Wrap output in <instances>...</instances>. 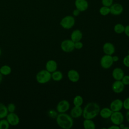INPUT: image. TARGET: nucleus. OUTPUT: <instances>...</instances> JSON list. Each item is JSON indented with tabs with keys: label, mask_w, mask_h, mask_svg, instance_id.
<instances>
[{
	"label": "nucleus",
	"mask_w": 129,
	"mask_h": 129,
	"mask_svg": "<svg viewBox=\"0 0 129 129\" xmlns=\"http://www.w3.org/2000/svg\"><path fill=\"white\" fill-rule=\"evenodd\" d=\"M100 108L98 103L91 102L87 103L83 109L82 116L84 119H93L99 113Z\"/></svg>",
	"instance_id": "nucleus-1"
},
{
	"label": "nucleus",
	"mask_w": 129,
	"mask_h": 129,
	"mask_svg": "<svg viewBox=\"0 0 129 129\" xmlns=\"http://www.w3.org/2000/svg\"><path fill=\"white\" fill-rule=\"evenodd\" d=\"M57 125L63 129H70L74 124L73 118L71 115L64 113H59L56 117Z\"/></svg>",
	"instance_id": "nucleus-2"
},
{
	"label": "nucleus",
	"mask_w": 129,
	"mask_h": 129,
	"mask_svg": "<svg viewBox=\"0 0 129 129\" xmlns=\"http://www.w3.org/2000/svg\"><path fill=\"white\" fill-rule=\"evenodd\" d=\"M35 78L37 82L39 84H46L51 79V73L46 69L42 70L36 74Z\"/></svg>",
	"instance_id": "nucleus-3"
},
{
	"label": "nucleus",
	"mask_w": 129,
	"mask_h": 129,
	"mask_svg": "<svg viewBox=\"0 0 129 129\" xmlns=\"http://www.w3.org/2000/svg\"><path fill=\"white\" fill-rule=\"evenodd\" d=\"M75 19L72 16L68 15L63 17L60 22V25L65 29H70L75 25Z\"/></svg>",
	"instance_id": "nucleus-4"
},
{
	"label": "nucleus",
	"mask_w": 129,
	"mask_h": 129,
	"mask_svg": "<svg viewBox=\"0 0 129 129\" xmlns=\"http://www.w3.org/2000/svg\"><path fill=\"white\" fill-rule=\"evenodd\" d=\"M111 122L113 124L119 125L123 123L124 121V116L123 114L119 111L113 112L110 117Z\"/></svg>",
	"instance_id": "nucleus-5"
},
{
	"label": "nucleus",
	"mask_w": 129,
	"mask_h": 129,
	"mask_svg": "<svg viewBox=\"0 0 129 129\" xmlns=\"http://www.w3.org/2000/svg\"><path fill=\"white\" fill-rule=\"evenodd\" d=\"M112 55L105 54L100 59V63L101 67L104 69H108L110 68L113 63Z\"/></svg>",
	"instance_id": "nucleus-6"
},
{
	"label": "nucleus",
	"mask_w": 129,
	"mask_h": 129,
	"mask_svg": "<svg viewBox=\"0 0 129 129\" xmlns=\"http://www.w3.org/2000/svg\"><path fill=\"white\" fill-rule=\"evenodd\" d=\"M60 48L65 52H71L75 49L74 42L71 39H65L61 42Z\"/></svg>",
	"instance_id": "nucleus-7"
},
{
	"label": "nucleus",
	"mask_w": 129,
	"mask_h": 129,
	"mask_svg": "<svg viewBox=\"0 0 129 129\" xmlns=\"http://www.w3.org/2000/svg\"><path fill=\"white\" fill-rule=\"evenodd\" d=\"M6 118L11 126H16L20 122V118L15 112L8 113Z\"/></svg>",
	"instance_id": "nucleus-8"
},
{
	"label": "nucleus",
	"mask_w": 129,
	"mask_h": 129,
	"mask_svg": "<svg viewBox=\"0 0 129 129\" xmlns=\"http://www.w3.org/2000/svg\"><path fill=\"white\" fill-rule=\"evenodd\" d=\"M70 105L67 100H60L56 105V111L58 113H64L70 108Z\"/></svg>",
	"instance_id": "nucleus-9"
},
{
	"label": "nucleus",
	"mask_w": 129,
	"mask_h": 129,
	"mask_svg": "<svg viewBox=\"0 0 129 129\" xmlns=\"http://www.w3.org/2000/svg\"><path fill=\"white\" fill-rule=\"evenodd\" d=\"M109 108L113 111H119L123 108V101L120 99H115L110 104Z\"/></svg>",
	"instance_id": "nucleus-10"
},
{
	"label": "nucleus",
	"mask_w": 129,
	"mask_h": 129,
	"mask_svg": "<svg viewBox=\"0 0 129 129\" xmlns=\"http://www.w3.org/2000/svg\"><path fill=\"white\" fill-rule=\"evenodd\" d=\"M109 8L110 13L115 16L120 15L123 11V6L119 3H115L114 4H112Z\"/></svg>",
	"instance_id": "nucleus-11"
},
{
	"label": "nucleus",
	"mask_w": 129,
	"mask_h": 129,
	"mask_svg": "<svg viewBox=\"0 0 129 129\" xmlns=\"http://www.w3.org/2000/svg\"><path fill=\"white\" fill-rule=\"evenodd\" d=\"M124 85L121 80H115L112 85V91L116 94L121 93L124 90Z\"/></svg>",
	"instance_id": "nucleus-12"
},
{
	"label": "nucleus",
	"mask_w": 129,
	"mask_h": 129,
	"mask_svg": "<svg viewBox=\"0 0 129 129\" xmlns=\"http://www.w3.org/2000/svg\"><path fill=\"white\" fill-rule=\"evenodd\" d=\"M102 50L105 54L112 55L115 52V48L112 43L107 42L103 44Z\"/></svg>",
	"instance_id": "nucleus-13"
},
{
	"label": "nucleus",
	"mask_w": 129,
	"mask_h": 129,
	"mask_svg": "<svg viewBox=\"0 0 129 129\" xmlns=\"http://www.w3.org/2000/svg\"><path fill=\"white\" fill-rule=\"evenodd\" d=\"M67 76L69 80L73 82L76 83L79 81L80 79V74L78 72L75 70H70L67 73Z\"/></svg>",
	"instance_id": "nucleus-14"
},
{
	"label": "nucleus",
	"mask_w": 129,
	"mask_h": 129,
	"mask_svg": "<svg viewBox=\"0 0 129 129\" xmlns=\"http://www.w3.org/2000/svg\"><path fill=\"white\" fill-rule=\"evenodd\" d=\"M75 5L76 9L80 12L85 11L89 6L87 0H75Z\"/></svg>",
	"instance_id": "nucleus-15"
},
{
	"label": "nucleus",
	"mask_w": 129,
	"mask_h": 129,
	"mask_svg": "<svg viewBox=\"0 0 129 129\" xmlns=\"http://www.w3.org/2000/svg\"><path fill=\"white\" fill-rule=\"evenodd\" d=\"M83 114V109L81 106H74L70 111V115L73 118H78L81 117Z\"/></svg>",
	"instance_id": "nucleus-16"
},
{
	"label": "nucleus",
	"mask_w": 129,
	"mask_h": 129,
	"mask_svg": "<svg viewBox=\"0 0 129 129\" xmlns=\"http://www.w3.org/2000/svg\"><path fill=\"white\" fill-rule=\"evenodd\" d=\"M124 75L123 70L119 67L114 68L112 72V76L115 80H121Z\"/></svg>",
	"instance_id": "nucleus-17"
},
{
	"label": "nucleus",
	"mask_w": 129,
	"mask_h": 129,
	"mask_svg": "<svg viewBox=\"0 0 129 129\" xmlns=\"http://www.w3.org/2000/svg\"><path fill=\"white\" fill-rule=\"evenodd\" d=\"M57 64L54 60L50 59L46 62L45 64V69L49 72L52 73L57 70Z\"/></svg>",
	"instance_id": "nucleus-18"
},
{
	"label": "nucleus",
	"mask_w": 129,
	"mask_h": 129,
	"mask_svg": "<svg viewBox=\"0 0 129 129\" xmlns=\"http://www.w3.org/2000/svg\"><path fill=\"white\" fill-rule=\"evenodd\" d=\"M83 37L82 32L78 29L74 30L71 34V39L74 42L81 41Z\"/></svg>",
	"instance_id": "nucleus-19"
},
{
	"label": "nucleus",
	"mask_w": 129,
	"mask_h": 129,
	"mask_svg": "<svg viewBox=\"0 0 129 129\" xmlns=\"http://www.w3.org/2000/svg\"><path fill=\"white\" fill-rule=\"evenodd\" d=\"M113 111L108 107H104L100 110L99 115L100 116L104 119H107L110 118Z\"/></svg>",
	"instance_id": "nucleus-20"
},
{
	"label": "nucleus",
	"mask_w": 129,
	"mask_h": 129,
	"mask_svg": "<svg viewBox=\"0 0 129 129\" xmlns=\"http://www.w3.org/2000/svg\"><path fill=\"white\" fill-rule=\"evenodd\" d=\"M83 127L85 129H95L96 124L95 122L90 119H85L83 122Z\"/></svg>",
	"instance_id": "nucleus-21"
},
{
	"label": "nucleus",
	"mask_w": 129,
	"mask_h": 129,
	"mask_svg": "<svg viewBox=\"0 0 129 129\" xmlns=\"http://www.w3.org/2000/svg\"><path fill=\"white\" fill-rule=\"evenodd\" d=\"M63 78V74L60 71H57L52 72L51 73V79L56 82L61 81Z\"/></svg>",
	"instance_id": "nucleus-22"
},
{
	"label": "nucleus",
	"mask_w": 129,
	"mask_h": 129,
	"mask_svg": "<svg viewBox=\"0 0 129 129\" xmlns=\"http://www.w3.org/2000/svg\"><path fill=\"white\" fill-rule=\"evenodd\" d=\"M12 72L11 67L7 64H4L0 67V73L3 76H8Z\"/></svg>",
	"instance_id": "nucleus-23"
},
{
	"label": "nucleus",
	"mask_w": 129,
	"mask_h": 129,
	"mask_svg": "<svg viewBox=\"0 0 129 129\" xmlns=\"http://www.w3.org/2000/svg\"><path fill=\"white\" fill-rule=\"evenodd\" d=\"M8 113L7 106L4 103L0 102V119L6 118Z\"/></svg>",
	"instance_id": "nucleus-24"
},
{
	"label": "nucleus",
	"mask_w": 129,
	"mask_h": 129,
	"mask_svg": "<svg viewBox=\"0 0 129 129\" xmlns=\"http://www.w3.org/2000/svg\"><path fill=\"white\" fill-rule=\"evenodd\" d=\"M73 103L74 106H81L83 103V98L80 95H77L74 98Z\"/></svg>",
	"instance_id": "nucleus-25"
},
{
	"label": "nucleus",
	"mask_w": 129,
	"mask_h": 129,
	"mask_svg": "<svg viewBox=\"0 0 129 129\" xmlns=\"http://www.w3.org/2000/svg\"><path fill=\"white\" fill-rule=\"evenodd\" d=\"M125 27L121 24H116L113 28L114 31L117 34H121L124 32Z\"/></svg>",
	"instance_id": "nucleus-26"
},
{
	"label": "nucleus",
	"mask_w": 129,
	"mask_h": 129,
	"mask_svg": "<svg viewBox=\"0 0 129 129\" xmlns=\"http://www.w3.org/2000/svg\"><path fill=\"white\" fill-rule=\"evenodd\" d=\"M10 125L6 118L0 119V129H8Z\"/></svg>",
	"instance_id": "nucleus-27"
},
{
	"label": "nucleus",
	"mask_w": 129,
	"mask_h": 129,
	"mask_svg": "<svg viewBox=\"0 0 129 129\" xmlns=\"http://www.w3.org/2000/svg\"><path fill=\"white\" fill-rule=\"evenodd\" d=\"M99 11L101 15L106 16L110 13V8L108 7L103 6L100 8Z\"/></svg>",
	"instance_id": "nucleus-28"
},
{
	"label": "nucleus",
	"mask_w": 129,
	"mask_h": 129,
	"mask_svg": "<svg viewBox=\"0 0 129 129\" xmlns=\"http://www.w3.org/2000/svg\"><path fill=\"white\" fill-rule=\"evenodd\" d=\"M7 110H8L9 113L14 112L16 110V106L14 103H10L7 105Z\"/></svg>",
	"instance_id": "nucleus-29"
},
{
	"label": "nucleus",
	"mask_w": 129,
	"mask_h": 129,
	"mask_svg": "<svg viewBox=\"0 0 129 129\" xmlns=\"http://www.w3.org/2000/svg\"><path fill=\"white\" fill-rule=\"evenodd\" d=\"M48 115L52 118H56L58 115V112L53 109H50L47 112Z\"/></svg>",
	"instance_id": "nucleus-30"
},
{
	"label": "nucleus",
	"mask_w": 129,
	"mask_h": 129,
	"mask_svg": "<svg viewBox=\"0 0 129 129\" xmlns=\"http://www.w3.org/2000/svg\"><path fill=\"white\" fill-rule=\"evenodd\" d=\"M113 0H102V4L103 6L110 7L113 4Z\"/></svg>",
	"instance_id": "nucleus-31"
},
{
	"label": "nucleus",
	"mask_w": 129,
	"mask_h": 129,
	"mask_svg": "<svg viewBox=\"0 0 129 129\" xmlns=\"http://www.w3.org/2000/svg\"><path fill=\"white\" fill-rule=\"evenodd\" d=\"M122 82L124 85H129V75H124L122 79L121 80Z\"/></svg>",
	"instance_id": "nucleus-32"
},
{
	"label": "nucleus",
	"mask_w": 129,
	"mask_h": 129,
	"mask_svg": "<svg viewBox=\"0 0 129 129\" xmlns=\"http://www.w3.org/2000/svg\"><path fill=\"white\" fill-rule=\"evenodd\" d=\"M123 107L127 110H129V97L126 98L123 101Z\"/></svg>",
	"instance_id": "nucleus-33"
},
{
	"label": "nucleus",
	"mask_w": 129,
	"mask_h": 129,
	"mask_svg": "<svg viewBox=\"0 0 129 129\" xmlns=\"http://www.w3.org/2000/svg\"><path fill=\"white\" fill-rule=\"evenodd\" d=\"M74 47L76 49H81L83 47V44L80 41H77L74 42Z\"/></svg>",
	"instance_id": "nucleus-34"
},
{
	"label": "nucleus",
	"mask_w": 129,
	"mask_h": 129,
	"mask_svg": "<svg viewBox=\"0 0 129 129\" xmlns=\"http://www.w3.org/2000/svg\"><path fill=\"white\" fill-rule=\"evenodd\" d=\"M122 62H123V64H124L125 67L129 68V54L126 55V56L123 58V59Z\"/></svg>",
	"instance_id": "nucleus-35"
},
{
	"label": "nucleus",
	"mask_w": 129,
	"mask_h": 129,
	"mask_svg": "<svg viewBox=\"0 0 129 129\" xmlns=\"http://www.w3.org/2000/svg\"><path fill=\"white\" fill-rule=\"evenodd\" d=\"M124 33L125 34V35L129 37V25H127L125 27V29H124Z\"/></svg>",
	"instance_id": "nucleus-36"
},
{
	"label": "nucleus",
	"mask_w": 129,
	"mask_h": 129,
	"mask_svg": "<svg viewBox=\"0 0 129 129\" xmlns=\"http://www.w3.org/2000/svg\"><path fill=\"white\" fill-rule=\"evenodd\" d=\"M80 12H80V11H79L78 9H75V10L73 11V15L74 16L76 17V16H78L80 14Z\"/></svg>",
	"instance_id": "nucleus-37"
},
{
	"label": "nucleus",
	"mask_w": 129,
	"mask_h": 129,
	"mask_svg": "<svg viewBox=\"0 0 129 129\" xmlns=\"http://www.w3.org/2000/svg\"><path fill=\"white\" fill-rule=\"evenodd\" d=\"M108 129H120L118 125H115V124H113L110 126H109Z\"/></svg>",
	"instance_id": "nucleus-38"
},
{
	"label": "nucleus",
	"mask_w": 129,
	"mask_h": 129,
	"mask_svg": "<svg viewBox=\"0 0 129 129\" xmlns=\"http://www.w3.org/2000/svg\"><path fill=\"white\" fill-rule=\"evenodd\" d=\"M112 59H113V62H117V61H118L119 57L117 55H114V56H112Z\"/></svg>",
	"instance_id": "nucleus-39"
},
{
	"label": "nucleus",
	"mask_w": 129,
	"mask_h": 129,
	"mask_svg": "<svg viewBox=\"0 0 129 129\" xmlns=\"http://www.w3.org/2000/svg\"><path fill=\"white\" fill-rule=\"evenodd\" d=\"M125 117H126L127 121L129 122V110H128L127 111V112L126 113V114H125Z\"/></svg>",
	"instance_id": "nucleus-40"
},
{
	"label": "nucleus",
	"mask_w": 129,
	"mask_h": 129,
	"mask_svg": "<svg viewBox=\"0 0 129 129\" xmlns=\"http://www.w3.org/2000/svg\"><path fill=\"white\" fill-rule=\"evenodd\" d=\"M118 126H119V128H120V129H123L124 127V126H125V125H124V124H123V123H122L120 124Z\"/></svg>",
	"instance_id": "nucleus-41"
},
{
	"label": "nucleus",
	"mask_w": 129,
	"mask_h": 129,
	"mask_svg": "<svg viewBox=\"0 0 129 129\" xmlns=\"http://www.w3.org/2000/svg\"><path fill=\"white\" fill-rule=\"evenodd\" d=\"M3 75L1 74V73H0V84H1V83H2V80H3Z\"/></svg>",
	"instance_id": "nucleus-42"
},
{
	"label": "nucleus",
	"mask_w": 129,
	"mask_h": 129,
	"mask_svg": "<svg viewBox=\"0 0 129 129\" xmlns=\"http://www.w3.org/2000/svg\"><path fill=\"white\" fill-rule=\"evenodd\" d=\"M123 129H129V127H126V126H124V128Z\"/></svg>",
	"instance_id": "nucleus-43"
},
{
	"label": "nucleus",
	"mask_w": 129,
	"mask_h": 129,
	"mask_svg": "<svg viewBox=\"0 0 129 129\" xmlns=\"http://www.w3.org/2000/svg\"><path fill=\"white\" fill-rule=\"evenodd\" d=\"M2 54V50H1V48H0V56Z\"/></svg>",
	"instance_id": "nucleus-44"
},
{
	"label": "nucleus",
	"mask_w": 129,
	"mask_h": 129,
	"mask_svg": "<svg viewBox=\"0 0 129 129\" xmlns=\"http://www.w3.org/2000/svg\"><path fill=\"white\" fill-rule=\"evenodd\" d=\"M128 54H129V50H128Z\"/></svg>",
	"instance_id": "nucleus-45"
}]
</instances>
